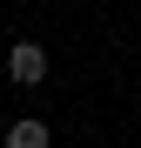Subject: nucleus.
Listing matches in <instances>:
<instances>
[{
  "label": "nucleus",
  "instance_id": "nucleus-1",
  "mask_svg": "<svg viewBox=\"0 0 141 148\" xmlns=\"http://www.w3.org/2000/svg\"><path fill=\"white\" fill-rule=\"evenodd\" d=\"M7 74H14L20 88H40V81H47V54H40L34 40H20L14 54H7Z\"/></svg>",
  "mask_w": 141,
  "mask_h": 148
},
{
  "label": "nucleus",
  "instance_id": "nucleus-2",
  "mask_svg": "<svg viewBox=\"0 0 141 148\" xmlns=\"http://www.w3.org/2000/svg\"><path fill=\"white\" fill-rule=\"evenodd\" d=\"M47 141H54V135H47V121H14V128H7V148H47Z\"/></svg>",
  "mask_w": 141,
  "mask_h": 148
}]
</instances>
